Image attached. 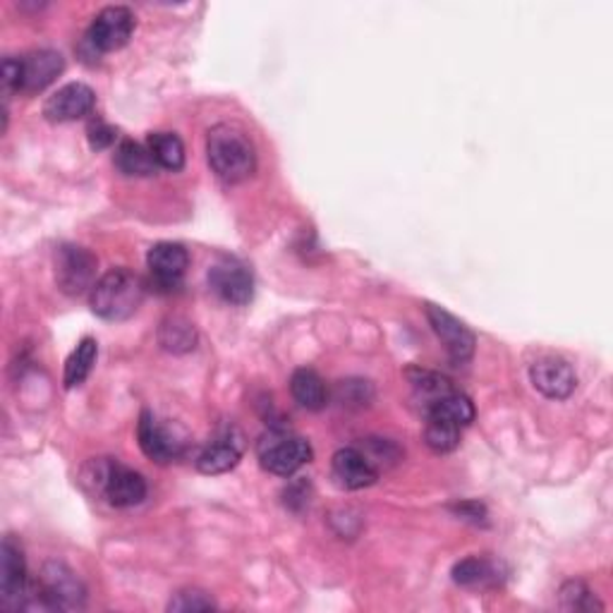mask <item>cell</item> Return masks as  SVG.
I'll return each instance as SVG.
<instances>
[{
  "label": "cell",
  "mask_w": 613,
  "mask_h": 613,
  "mask_svg": "<svg viewBox=\"0 0 613 613\" xmlns=\"http://www.w3.org/2000/svg\"><path fill=\"white\" fill-rule=\"evenodd\" d=\"M291 393L293 399L305 407V410H321L329 401L327 383L317 375L315 369H295V375L291 379Z\"/></svg>",
  "instance_id": "ac0fdd59"
},
{
  "label": "cell",
  "mask_w": 613,
  "mask_h": 613,
  "mask_svg": "<svg viewBox=\"0 0 613 613\" xmlns=\"http://www.w3.org/2000/svg\"><path fill=\"white\" fill-rule=\"evenodd\" d=\"M561 606L568 611H592V609H604L597 602L590 587L580 580H571L561 587Z\"/></svg>",
  "instance_id": "4316f807"
},
{
  "label": "cell",
  "mask_w": 613,
  "mask_h": 613,
  "mask_svg": "<svg viewBox=\"0 0 613 613\" xmlns=\"http://www.w3.org/2000/svg\"><path fill=\"white\" fill-rule=\"evenodd\" d=\"M211 609H216L213 599L201 590H180L173 594L171 602H168V611H177V613L211 611Z\"/></svg>",
  "instance_id": "83f0119b"
},
{
  "label": "cell",
  "mask_w": 613,
  "mask_h": 613,
  "mask_svg": "<svg viewBox=\"0 0 613 613\" xmlns=\"http://www.w3.org/2000/svg\"><path fill=\"white\" fill-rule=\"evenodd\" d=\"M154 161L165 171H180L185 165V144L175 132H154L147 139Z\"/></svg>",
  "instance_id": "7402d4cb"
},
{
  "label": "cell",
  "mask_w": 613,
  "mask_h": 613,
  "mask_svg": "<svg viewBox=\"0 0 613 613\" xmlns=\"http://www.w3.org/2000/svg\"><path fill=\"white\" fill-rule=\"evenodd\" d=\"M96 357H99V343L94 339H84L79 345L72 351L65 363V389H75L79 383L87 381L91 375V369L96 365Z\"/></svg>",
  "instance_id": "cb8c5ba5"
},
{
  "label": "cell",
  "mask_w": 613,
  "mask_h": 613,
  "mask_svg": "<svg viewBox=\"0 0 613 613\" xmlns=\"http://www.w3.org/2000/svg\"><path fill=\"white\" fill-rule=\"evenodd\" d=\"M427 417L441 419V422H449L453 427H467L475 419V405L467 395L451 391L449 395H443L437 403H431L427 407Z\"/></svg>",
  "instance_id": "d6986e66"
},
{
  "label": "cell",
  "mask_w": 613,
  "mask_h": 613,
  "mask_svg": "<svg viewBox=\"0 0 613 613\" xmlns=\"http://www.w3.org/2000/svg\"><path fill=\"white\" fill-rule=\"evenodd\" d=\"M243 434L237 429H225L223 434L216 437L207 449L199 453L197 467L204 475H223L243 458Z\"/></svg>",
  "instance_id": "2e32d148"
},
{
  "label": "cell",
  "mask_w": 613,
  "mask_h": 613,
  "mask_svg": "<svg viewBox=\"0 0 613 613\" xmlns=\"http://www.w3.org/2000/svg\"><path fill=\"white\" fill-rule=\"evenodd\" d=\"M333 477L343 489H365L379 479V467L359 449H341L333 455Z\"/></svg>",
  "instance_id": "9a60e30c"
},
{
  "label": "cell",
  "mask_w": 613,
  "mask_h": 613,
  "mask_svg": "<svg viewBox=\"0 0 613 613\" xmlns=\"http://www.w3.org/2000/svg\"><path fill=\"white\" fill-rule=\"evenodd\" d=\"M207 156L213 173L228 185L245 183L257 168L255 144H252L243 130L228 123L209 130Z\"/></svg>",
  "instance_id": "6da1fadb"
},
{
  "label": "cell",
  "mask_w": 613,
  "mask_h": 613,
  "mask_svg": "<svg viewBox=\"0 0 613 613\" xmlns=\"http://www.w3.org/2000/svg\"><path fill=\"white\" fill-rule=\"evenodd\" d=\"M132 32H135V15H132V10L125 5H111L103 8L94 17L87 32V41L94 51L113 53L130 41Z\"/></svg>",
  "instance_id": "52a82bcc"
},
{
  "label": "cell",
  "mask_w": 613,
  "mask_h": 613,
  "mask_svg": "<svg viewBox=\"0 0 613 613\" xmlns=\"http://www.w3.org/2000/svg\"><path fill=\"white\" fill-rule=\"evenodd\" d=\"M147 263L154 275V283L163 287V291H173V287L183 283V275L189 267V255L177 243H159L149 249Z\"/></svg>",
  "instance_id": "5bb4252c"
},
{
  "label": "cell",
  "mask_w": 613,
  "mask_h": 613,
  "mask_svg": "<svg viewBox=\"0 0 613 613\" xmlns=\"http://www.w3.org/2000/svg\"><path fill=\"white\" fill-rule=\"evenodd\" d=\"M501 578V566L496 561L470 556L461 563H455L453 580L463 587H485L496 585Z\"/></svg>",
  "instance_id": "44dd1931"
},
{
  "label": "cell",
  "mask_w": 613,
  "mask_h": 613,
  "mask_svg": "<svg viewBox=\"0 0 613 613\" xmlns=\"http://www.w3.org/2000/svg\"><path fill=\"white\" fill-rule=\"evenodd\" d=\"M425 441L434 453H451L461 446V427H453L449 422H441V419L427 417Z\"/></svg>",
  "instance_id": "484cf974"
},
{
  "label": "cell",
  "mask_w": 613,
  "mask_h": 613,
  "mask_svg": "<svg viewBox=\"0 0 613 613\" xmlns=\"http://www.w3.org/2000/svg\"><path fill=\"white\" fill-rule=\"evenodd\" d=\"M259 461L263 470L279 477H291L311 461V446L303 437H295L291 431L271 429L259 441Z\"/></svg>",
  "instance_id": "5b68a950"
},
{
  "label": "cell",
  "mask_w": 613,
  "mask_h": 613,
  "mask_svg": "<svg viewBox=\"0 0 613 613\" xmlns=\"http://www.w3.org/2000/svg\"><path fill=\"white\" fill-rule=\"evenodd\" d=\"M84 477H87V482H91L96 491H101L108 503L115 508L137 506V503L147 499V482H144V477L135 470H130V467L120 465L118 461H94Z\"/></svg>",
  "instance_id": "277c9868"
},
{
  "label": "cell",
  "mask_w": 613,
  "mask_h": 613,
  "mask_svg": "<svg viewBox=\"0 0 613 613\" xmlns=\"http://www.w3.org/2000/svg\"><path fill=\"white\" fill-rule=\"evenodd\" d=\"M27 592L29 578L24 554L15 539L5 537L3 547H0V604L10 611H22Z\"/></svg>",
  "instance_id": "ba28073f"
},
{
  "label": "cell",
  "mask_w": 613,
  "mask_h": 613,
  "mask_svg": "<svg viewBox=\"0 0 613 613\" xmlns=\"http://www.w3.org/2000/svg\"><path fill=\"white\" fill-rule=\"evenodd\" d=\"M3 91H22V58H5L3 60Z\"/></svg>",
  "instance_id": "f1b7e54d"
},
{
  "label": "cell",
  "mask_w": 613,
  "mask_h": 613,
  "mask_svg": "<svg viewBox=\"0 0 613 613\" xmlns=\"http://www.w3.org/2000/svg\"><path fill=\"white\" fill-rule=\"evenodd\" d=\"M115 165L120 168V173L132 175V177H147L156 173V161L149 151V147L137 142H123L115 149Z\"/></svg>",
  "instance_id": "603a6c76"
},
{
  "label": "cell",
  "mask_w": 613,
  "mask_h": 613,
  "mask_svg": "<svg viewBox=\"0 0 613 613\" xmlns=\"http://www.w3.org/2000/svg\"><path fill=\"white\" fill-rule=\"evenodd\" d=\"M455 511H458V515H463L465 520H473V523L487 518V511H485V506H479V503H461V506H455Z\"/></svg>",
  "instance_id": "4dcf8cb0"
},
{
  "label": "cell",
  "mask_w": 613,
  "mask_h": 613,
  "mask_svg": "<svg viewBox=\"0 0 613 613\" xmlns=\"http://www.w3.org/2000/svg\"><path fill=\"white\" fill-rule=\"evenodd\" d=\"M532 387L551 401H563L578 387L573 367L561 357H544L530 367Z\"/></svg>",
  "instance_id": "4fadbf2b"
},
{
  "label": "cell",
  "mask_w": 613,
  "mask_h": 613,
  "mask_svg": "<svg viewBox=\"0 0 613 613\" xmlns=\"http://www.w3.org/2000/svg\"><path fill=\"white\" fill-rule=\"evenodd\" d=\"M137 439L144 455L154 463H171L180 458L185 451V441L177 434L175 427L163 425V419H159L149 410H144L139 417Z\"/></svg>",
  "instance_id": "9c48e42d"
},
{
  "label": "cell",
  "mask_w": 613,
  "mask_h": 613,
  "mask_svg": "<svg viewBox=\"0 0 613 613\" xmlns=\"http://www.w3.org/2000/svg\"><path fill=\"white\" fill-rule=\"evenodd\" d=\"M115 137H118V132H115L111 125H106L103 120H96V123L89 125L91 149H106V147H111V144L115 142Z\"/></svg>",
  "instance_id": "f546056e"
},
{
  "label": "cell",
  "mask_w": 613,
  "mask_h": 613,
  "mask_svg": "<svg viewBox=\"0 0 613 613\" xmlns=\"http://www.w3.org/2000/svg\"><path fill=\"white\" fill-rule=\"evenodd\" d=\"M427 317L453 363H467L475 355V333L458 317L439 305H427Z\"/></svg>",
  "instance_id": "8fae6325"
},
{
  "label": "cell",
  "mask_w": 613,
  "mask_h": 613,
  "mask_svg": "<svg viewBox=\"0 0 613 613\" xmlns=\"http://www.w3.org/2000/svg\"><path fill=\"white\" fill-rule=\"evenodd\" d=\"M407 377H410L415 393L427 403V407H429L431 403H437L439 399H443V395H449V393L453 391L451 381L439 377V375H434V371L413 369V371H407Z\"/></svg>",
  "instance_id": "d4e9b609"
},
{
  "label": "cell",
  "mask_w": 613,
  "mask_h": 613,
  "mask_svg": "<svg viewBox=\"0 0 613 613\" xmlns=\"http://www.w3.org/2000/svg\"><path fill=\"white\" fill-rule=\"evenodd\" d=\"M147 287L137 273L113 269L101 275L91 291V311L106 321H125L137 315Z\"/></svg>",
  "instance_id": "3957f363"
},
{
  "label": "cell",
  "mask_w": 613,
  "mask_h": 613,
  "mask_svg": "<svg viewBox=\"0 0 613 613\" xmlns=\"http://www.w3.org/2000/svg\"><path fill=\"white\" fill-rule=\"evenodd\" d=\"M87 602V590L63 563H46L36 583H29L22 611H79Z\"/></svg>",
  "instance_id": "7a4b0ae2"
},
{
  "label": "cell",
  "mask_w": 613,
  "mask_h": 613,
  "mask_svg": "<svg viewBox=\"0 0 613 613\" xmlns=\"http://www.w3.org/2000/svg\"><path fill=\"white\" fill-rule=\"evenodd\" d=\"M65 60L58 51H34L27 58H22V91L36 94L46 89L48 84L56 82V77L63 72Z\"/></svg>",
  "instance_id": "e0dca14e"
},
{
  "label": "cell",
  "mask_w": 613,
  "mask_h": 613,
  "mask_svg": "<svg viewBox=\"0 0 613 613\" xmlns=\"http://www.w3.org/2000/svg\"><path fill=\"white\" fill-rule=\"evenodd\" d=\"M209 285L228 305H247L255 295V279L240 259L225 257L209 269Z\"/></svg>",
  "instance_id": "30bf717a"
},
{
  "label": "cell",
  "mask_w": 613,
  "mask_h": 613,
  "mask_svg": "<svg viewBox=\"0 0 613 613\" xmlns=\"http://www.w3.org/2000/svg\"><path fill=\"white\" fill-rule=\"evenodd\" d=\"M96 106V94L91 87L82 82H70L65 87H60L56 94H51L44 103V115L51 123H72L89 115Z\"/></svg>",
  "instance_id": "7c38bea8"
},
{
  "label": "cell",
  "mask_w": 613,
  "mask_h": 613,
  "mask_svg": "<svg viewBox=\"0 0 613 613\" xmlns=\"http://www.w3.org/2000/svg\"><path fill=\"white\" fill-rule=\"evenodd\" d=\"M159 343L163 351L175 353V355L195 351V345H197L195 323L185 317H168L159 329Z\"/></svg>",
  "instance_id": "ffe728a7"
},
{
  "label": "cell",
  "mask_w": 613,
  "mask_h": 613,
  "mask_svg": "<svg viewBox=\"0 0 613 613\" xmlns=\"http://www.w3.org/2000/svg\"><path fill=\"white\" fill-rule=\"evenodd\" d=\"M96 269H99V259H96L87 247L79 245H63L56 252V283L65 295H84L91 293L96 281Z\"/></svg>",
  "instance_id": "8992f818"
}]
</instances>
